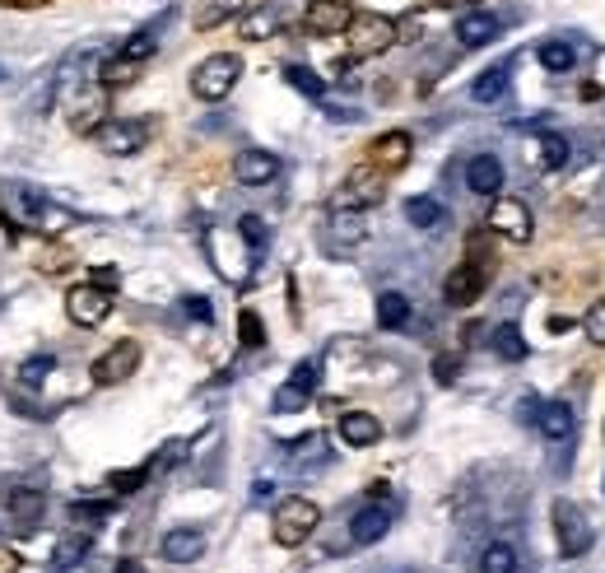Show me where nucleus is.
Returning <instances> with one entry per match:
<instances>
[{"label": "nucleus", "instance_id": "4", "mask_svg": "<svg viewBox=\"0 0 605 573\" xmlns=\"http://www.w3.org/2000/svg\"><path fill=\"white\" fill-rule=\"evenodd\" d=\"M391 522H396V504H391L387 485H373V499L350 518V541L354 546H373L391 532Z\"/></svg>", "mask_w": 605, "mask_h": 573}, {"label": "nucleus", "instance_id": "31", "mask_svg": "<svg viewBox=\"0 0 605 573\" xmlns=\"http://www.w3.org/2000/svg\"><path fill=\"white\" fill-rule=\"evenodd\" d=\"M275 28H280V10H275V5H261V10H252L242 19V38L266 42V38H275Z\"/></svg>", "mask_w": 605, "mask_h": 573}, {"label": "nucleus", "instance_id": "35", "mask_svg": "<svg viewBox=\"0 0 605 573\" xmlns=\"http://www.w3.org/2000/svg\"><path fill=\"white\" fill-rule=\"evenodd\" d=\"M494 355L508 359V364L526 359V341H522V331H517V322H503V327H494Z\"/></svg>", "mask_w": 605, "mask_h": 573}, {"label": "nucleus", "instance_id": "14", "mask_svg": "<svg viewBox=\"0 0 605 573\" xmlns=\"http://www.w3.org/2000/svg\"><path fill=\"white\" fill-rule=\"evenodd\" d=\"M350 19H354L350 0H312L308 14H303L308 33H317V38H336V33H345Z\"/></svg>", "mask_w": 605, "mask_h": 573}, {"label": "nucleus", "instance_id": "39", "mask_svg": "<svg viewBox=\"0 0 605 573\" xmlns=\"http://www.w3.org/2000/svg\"><path fill=\"white\" fill-rule=\"evenodd\" d=\"M52 373H56V359L52 355H33V359H24V364H19V382H24V387H42Z\"/></svg>", "mask_w": 605, "mask_h": 573}, {"label": "nucleus", "instance_id": "37", "mask_svg": "<svg viewBox=\"0 0 605 573\" xmlns=\"http://www.w3.org/2000/svg\"><path fill=\"white\" fill-rule=\"evenodd\" d=\"M108 518H112V504H103V499H80V504H70V522H80V527H89V532Z\"/></svg>", "mask_w": 605, "mask_h": 573}, {"label": "nucleus", "instance_id": "51", "mask_svg": "<svg viewBox=\"0 0 605 573\" xmlns=\"http://www.w3.org/2000/svg\"><path fill=\"white\" fill-rule=\"evenodd\" d=\"M443 5H452V0H443Z\"/></svg>", "mask_w": 605, "mask_h": 573}, {"label": "nucleus", "instance_id": "24", "mask_svg": "<svg viewBox=\"0 0 605 573\" xmlns=\"http://www.w3.org/2000/svg\"><path fill=\"white\" fill-rule=\"evenodd\" d=\"M103 112H108V89H103V84H98L94 94H84L80 103H75V117H70V126H75V131H80V136H94L98 126L108 122V117H103Z\"/></svg>", "mask_w": 605, "mask_h": 573}, {"label": "nucleus", "instance_id": "17", "mask_svg": "<svg viewBox=\"0 0 605 573\" xmlns=\"http://www.w3.org/2000/svg\"><path fill=\"white\" fill-rule=\"evenodd\" d=\"M159 555L168 564H196L205 555V532L201 527H173V532H163Z\"/></svg>", "mask_w": 605, "mask_h": 573}, {"label": "nucleus", "instance_id": "46", "mask_svg": "<svg viewBox=\"0 0 605 573\" xmlns=\"http://www.w3.org/2000/svg\"><path fill=\"white\" fill-rule=\"evenodd\" d=\"M187 313L196 317V322H210V317H215V308H210L201 294H187Z\"/></svg>", "mask_w": 605, "mask_h": 573}, {"label": "nucleus", "instance_id": "3", "mask_svg": "<svg viewBox=\"0 0 605 573\" xmlns=\"http://www.w3.org/2000/svg\"><path fill=\"white\" fill-rule=\"evenodd\" d=\"M350 52L354 56H382L387 47H396V38H401V24L391 19V14H354L350 19Z\"/></svg>", "mask_w": 605, "mask_h": 573}, {"label": "nucleus", "instance_id": "33", "mask_svg": "<svg viewBox=\"0 0 605 573\" xmlns=\"http://www.w3.org/2000/svg\"><path fill=\"white\" fill-rule=\"evenodd\" d=\"M540 66L550 70V75H564V70H573V61H578V52L568 47L564 38H550V42H540Z\"/></svg>", "mask_w": 605, "mask_h": 573}, {"label": "nucleus", "instance_id": "50", "mask_svg": "<svg viewBox=\"0 0 605 573\" xmlns=\"http://www.w3.org/2000/svg\"><path fill=\"white\" fill-rule=\"evenodd\" d=\"M0 80H5V66H0Z\"/></svg>", "mask_w": 605, "mask_h": 573}, {"label": "nucleus", "instance_id": "21", "mask_svg": "<svg viewBox=\"0 0 605 573\" xmlns=\"http://www.w3.org/2000/svg\"><path fill=\"white\" fill-rule=\"evenodd\" d=\"M466 187L475 191V196H503V164H498L494 154H475L471 164H466Z\"/></svg>", "mask_w": 605, "mask_h": 573}, {"label": "nucleus", "instance_id": "30", "mask_svg": "<svg viewBox=\"0 0 605 573\" xmlns=\"http://www.w3.org/2000/svg\"><path fill=\"white\" fill-rule=\"evenodd\" d=\"M84 560H89V536H66V541H56V550H52V573L80 569Z\"/></svg>", "mask_w": 605, "mask_h": 573}, {"label": "nucleus", "instance_id": "22", "mask_svg": "<svg viewBox=\"0 0 605 573\" xmlns=\"http://www.w3.org/2000/svg\"><path fill=\"white\" fill-rule=\"evenodd\" d=\"M498 14H489V10H466L457 19V42L461 47H489V42L498 38Z\"/></svg>", "mask_w": 605, "mask_h": 573}, {"label": "nucleus", "instance_id": "29", "mask_svg": "<svg viewBox=\"0 0 605 573\" xmlns=\"http://www.w3.org/2000/svg\"><path fill=\"white\" fill-rule=\"evenodd\" d=\"M508 75H512L508 61L489 66V70L480 75V80L471 84V98H475V103H498V98H503V89H508Z\"/></svg>", "mask_w": 605, "mask_h": 573}, {"label": "nucleus", "instance_id": "38", "mask_svg": "<svg viewBox=\"0 0 605 573\" xmlns=\"http://www.w3.org/2000/svg\"><path fill=\"white\" fill-rule=\"evenodd\" d=\"M284 80L294 84L298 94H308V98H326V80H322V75H312L308 66H284Z\"/></svg>", "mask_w": 605, "mask_h": 573}, {"label": "nucleus", "instance_id": "7", "mask_svg": "<svg viewBox=\"0 0 605 573\" xmlns=\"http://www.w3.org/2000/svg\"><path fill=\"white\" fill-rule=\"evenodd\" d=\"M66 317L75 327H103L112 317V289L94 285V280H84L66 294Z\"/></svg>", "mask_w": 605, "mask_h": 573}, {"label": "nucleus", "instance_id": "47", "mask_svg": "<svg viewBox=\"0 0 605 573\" xmlns=\"http://www.w3.org/2000/svg\"><path fill=\"white\" fill-rule=\"evenodd\" d=\"M19 564H24V555L10 546H0V573H19Z\"/></svg>", "mask_w": 605, "mask_h": 573}, {"label": "nucleus", "instance_id": "20", "mask_svg": "<svg viewBox=\"0 0 605 573\" xmlns=\"http://www.w3.org/2000/svg\"><path fill=\"white\" fill-rule=\"evenodd\" d=\"M410 150H415L410 131H387V136L373 140V168H382V173H396V168L410 164Z\"/></svg>", "mask_w": 605, "mask_h": 573}, {"label": "nucleus", "instance_id": "26", "mask_svg": "<svg viewBox=\"0 0 605 573\" xmlns=\"http://www.w3.org/2000/svg\"><path fill=\"white\" fill-rule=\"evenodd\" d=\"M405 219H410L415 229H443L447 210L438 196H410V201H405Z\"/></svg>", "mask_w": 605, "mask_h": 573}, {"label": "nucleus", "instance_id": "28", "mask_svg": "<svg viewBox=\"0 0 605 573\" xmlns=\"http://www.w3.org/2000/svg\"><path fill=\"white\" fill-rule=\"evenodd\" d=\"M517 564H522V555L512 541H489L480 550V573H517Z\"/></svg>", "mask_w": 605, "mask_h": 573}, {"label": "nucleus", "instance_id": "44", "mask_svg": "<svg viewBox=\"0 0 605 573\" xmlns=\"http://www.w3.org/2000/svg\"><path fill=\"white\" fill-rule=\"evenodd\" d=\"M145 476H149V466H135V471H112L108 485H112L117 494H135L140 485H145Z\"/></svg>", "mask_w": 605, "mask_h": 573}, {"label": "nucleus", "instance_id": "10", "mask_svg": "<svg viewBox=\"0 0 605 573\" xmlns=\"http://www.w3.org/2000/svg\"><path fill=\"white\" fill-rule=\"evenodd\" d=\"M149 140V126L145 122H126V117H108V122L94 131V145L112 159H126V154H140Z\"/></svg>", "mask_w": 605, "mask_h": 573}, {"label": "nucleus", "instance_id": "6", "mask_svg": "<svg viewBox=\"0 0 605 573\" xmlns=\"http://www.w3.org/2000/svg\"><path fill=\"white\" fill-rule=\"evenodd\" d=\"M554 536H559L564 560H578L582 550L592 546V518H587V508H578L573 499H559L554 504Z\"/></svg>", "mask_w": 605, "mask_h": 573}, {"label": "nucleus", "instance_id": "19", "mask_svg": "<svg viewBox=\"0 0 605 573\" xmlns=\"http://www.w3.org/2000/svg\"><path fill=\"white\" fill-rule=\"evenodd\" d=\"M336 429L345 448H373L377 438H382V420H377L373 410H345Z\"/></svg>", "mask_w": 605, "mask_h": 573}, {"label": "nucleus", "instance_id": "5", "mask_svg": "<svg viewBox=\"0 0 605 573\" xmlns=\"http://www.w3.org/2000/svg\"><path fill=\"white\" fill-rule=\"evenodd\" d=\"M205 247H210V257H215V271L224 275L229 285H242V280H247V271H252L247 252H252V247L242 243L238 229H210L205 233Z\"/></svg>", "mask_w": 605, "mask_h": 573}, {"label": "nucleus", "instance_id": "11", "mask_svg": "<svg viewBox=\"0 0 605 573\" xmlns=\"http://www.w3.org/2000/svg\"><path fill=\"white\" fill-rule=\"evenodd\" d=\"M135 369H140V345L117 341L112 350H103V355L94 359V382L98 387H117V382H126Z\"/></svg>", "mask_w": 605, "mask_h": 573}, {"label": "nucleus", "instance_id": "15", "mask_svg": "<svg viewBox=\"0 0 605 573\" xmlns=\"http://www.w3.org/2000/svg\"><path fill=\"white\" fill-rule=\"evenodd\" d=\"M387 196V187H382V168H354L350 178H345V191L336 196V205H354V210H363V205H377Z\"/></svg>", "mask_w": 605, "mask_h": 573}, {"label": "nucleus", "instance_id": "16", "mask_svg": "<svg viewBox=\"0 0 605 573\" xmlns=\"http://www.w3.org/2000/svg\"><path fill=\"white\" fill-rule=\"evenodd\" d=\"M326 238H331V247H336V252H350V247H359L363 238H368L363 210H354V205H336V210H331V224H326Z\"/></svg>", "mask_w": 605, "mask_h": 573}, {"label": "nucleus", "instance_id": "23", "mask_svg": "<svg viewBox=\"0 0 605 573\" xmlns=\"http://www.w3.org/2000/svg\"><path fill=\"white\" fill-rule=\"evenodd\" d=\"M536 429L550 438V443H568L578 424H573V410H568L564 401H545V406H536Z\"/></svg>", "mask_w": 605, "mask_h": 573}, {"label": "nucleus", "instance_id": "13", "mask_svg": "<svg viewBox=\"0 0 605 573\" xmlns=\"http://www.w3.org/2000/svg\"><path fill=\"white\" fill-rule=\"evenodd\" d=\"M484 285H489V266H457V271L443 280V299L452 303V308H471L475 299L484 294Z\"/></svg>", "mask_w": 605, "mask_h": 573}, {"label": "nucleus", "instance_id": "27", "mask_svg": "<svg viewBox=\"0 0 605 573\" xmlns=\"http://www.w3.org/2000/svg\"><path fill=\"white\" fill-rule=\"evenodd\" d=\"M405 322H410V299H405L401 289L377 294V327H382V331H401Z\"/></svg>", "mask_w": 605, "mask_h": 573}, {"label": "nucleus", "instance_id": "42", "mask_svg": "<svg viewBox=\"0 0 605 573\" xmlns=\"http://www.w3.org/2000/svg\"><path fill=\"white\" fill-rule=\"evenodd\" d=\"M154 47H159V42H154V33H135V38L121 42L117 56H126V61H140V66H145L149 56H154Z\"/></svg>", "mask_w": 605, "mask_h": 573}, {"label": "nucleus", "instance_id": "36", "mask_svg": "<svg viewBox=\"0 0 605 573\" xmlns=\"http://www.w3.org/2000/svg\"><path fill=\"white\" fill-rule=\"evenodd\" d=\"M536 164L545 168V173H559V168L568 164V140L564 136H540L536 140Z\"/></svg>", "mask_w": 605, "mask_h": 573}, {"label": "nucleus", "instance_id": "18", "mask_svg": "<svg viewBox=\"0 0 605 573\" xmlns=\"http://www.w3.org/2000/svg\"><path fill=\"white\" fill-rule=\"evenodd\" d=\"M233 178H238L242 187H266V182L280 178V159L270 150H242L238 159H233Z\"/></svg>", "mask_w": 605, "mask_h": 573}, {"label": "nucleus", "instance_id": "1", "mask_svg": "<svg viewBox=\"0 0 605 573\" xmlns=\"http://www.w3.org/2000/svg\"><path fill=\"white\" fill-rule=\"evenodd\" d=\"M317 522H322V508L312 504V499H303V494H289V499H280V504H275L270 536H275V546L298 550L312 532H317Z\"/></svg>", "mask_w": 605, "mask_h": 573}, {"label": "nucleus", "instance_id": "45", "mask_svg": "<svg viewBox=\"0 0 605 573\" xmlns=\"http://www.w3.org/2000/svg\"><path fill=\"white\" fill-rule=\"evenodd\" d=\"M433 378H438V382L457 378V355H438V359H433Z\"/></svg>", "mask_w": 605, "mask_h": 573}, {"label": "nucleus", "instance_id": "12", "mask_svg": "<svg viewBox=\"0 0 605 573\" xmlns=\"http://www.w3.org/2000/svg\"><path fill=\"white\" fill-rule=\"evenodd\" d=\"M5 518H10L14 532H38L42 518H47V494L33 490V485L14 490L10 499H5Z\"/></svg>", "mask_w": 605, "mask_h": 573}, {"label": "nucleus", "instance_id": "9", "mask_svg": "<svg viewBox=\"0 0 605 573\" xmlns=\"http://www.w3.org/2000/svg\"><path fill=\"white\" fill-rule=\"evenodd\" d=\"M317 382H322V359H298L294 373H289V382H284L280 392H275V401H270V406L280 410V415L308 410L312 392H317Z\"/></svg>", "mask_w": 605, "mask_h": 573}, {"label": "nucleus", "instance_id": "32", "mask_svg": "<svg viewBox=\"0 0 605 573\" xmlns=\"http://www.w3.org/2000/svg\"><path fill=\"white\" fill-rule=\"evenodd\" d=\"M135 75H140V61H126V56H108V61L98 66V84H103V89H126Z\"/></svg>", "mask_w": 605, "mask_h": 573}, {"label": "nucleus", "instance_id": "41", "mask_svg": "<svg viewBox=\"0 0 605 573\" xmlns=\"http://www.w3.org/2000/svg\"><path fill=\"white\" fill-rule=\"evenodd\" d=\"M238 233H242V243L252 247V252H261V247L270 243V229H266V219H261V215H242Z\"/></svg>", "mask_w": 605, "mask_h": 573}, {"label": "nucleus", "instance_id": "2", "mask_svg": "<svg viewBox=\"0 0 605 573\" xmlns=\"http://www.w3.org/2000/svg\"><path fill=\"white\" fill-rule=\"evenodd\" d=\"M242 75V61L233 52H215L205 56L201 66L191 70V94L205 98V103H224V98L233 94V84H238Z\"/></svg>", "mask_w": 605, "mask_h": 573}, {"label": "nucleus", "instance_id": "49", "mask_svg": "<svg viewBox=\"0 0 605 573\" xmlns=\"http://www.w3.org/2000/svg\"><path fill=\"white\" fill-rule=\"evenodd\" d=\"M117 573H140V564H135V560H121V564H117Z\"/></svg>", "mask_w": 605, "mask_h": 573}, {"label": "nucleus", "instance_id": "48", "mask_svg": "<svg viewBox=\"0 0 605 573\" xmlns=\"http://www.w3.org/2000/svg\"><path fill=\"white\" fill-rule=\"evenodd\" d=\"M42 5H52V0H0V10H42Z\"/></svg>", "mask_w": 605, "mask_h": 573}, {"label": "nucleus", "instance_id": "25", "mask_svg": "<svg viewBox=\"0 0 605 573\" xmlns=\"http://www.w3.org/2000/svg\"><path fill=\"white\" fill-rule=\"evenodd\" d=\"M242 10H247V0H201V5H196V14H191V24L201 28V33H210V28L238 19Z\"/></svg>", "mask_w": 605, "mask_h": 573}, {"label": "nucleus", "instance_id": "40", "mask_svg": "<svg viewBox=\"0 0 605 573\" xmlns=\"http://www.w3.org/2000/svg\"><path fill=\"white\" fill-rule=\"evenodd\" d=\"M238 341L247 345V350H261V345H266V327H261V317H256L252 308L238 313Z\"/></svg>", "mask_w": 605, "mask_h": 573}, {"label": "nucleus", "instance_id": "43", "mask_svg": "<svg viewBox=\"0 0 605 573\" xmlns=\"http://www.w3.org/2000/svg\"><path fill=\"white\" fill-rule=\"evenodd\" d=\"M582 331H587V341L605 345V299H596L592 308H587V317H582Z\"/></svg>", "mask_w": 605, "mask_h": 573}, {"label": "nucleus", "instance_id": "34", "mask_svg": "<svg viewBox=\"0 0 605 573\" xmlns=\"http://www.w3.org/2000/svg\"><path fill=\"white\" fill-rule=\"evenodd\" d=\"M289 462H294L298 471H308V466H322V462H326V434L298 438L294 448H289Z\"/></svg>", "mask_w": 605, "mask_h": 573}, {"label": "nucleus", "instance_id": "8", "mask_svg": "<svg viewBox=\"0 0 605 573\" xmlns=\"http://www.w3.org/2000/svg\"><path fill=\"white\" fill-rule=\"evenodd\" d=\"M484 224H489L498 238H508V243H531V233H536V224H531V205L517 201V196H494Z\"/></svg>", "mask_w": 605, "mask_h": 573}, {"label": "nucleus", "instance_id": "52", "mask_svg": "<svg viewBox=\"0 0 605 573\" xmlns=\"http://www.w3.org/2000/svg\"><path fill=\"white\" fill-rule=\"evenodd\" d=\"M410 573H415V569H410Z\"/></svg>", "mask_w": 605, "mask_h": 573}]
</instances>
